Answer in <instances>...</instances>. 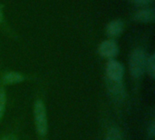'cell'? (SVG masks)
Segmentation results:
<instances>
[{"label": "cell", "mask_w": 155, "mask_h": 140, "mask_svg": "<svg viewBox=\"0 0 155 140\" xmlns=\"http://www.w3.org/2000/svg\"><path fill=\"white\" fill-rule=\"evenodd\" d=\"M148 134L150 135V137L151 138H153L155 135V124L154 122H153L151 125H150V127H149V128H148Z\"/></svg>", "instance_id": "13"}, {"label": "cell", "mask_w": 155, "mask_h": 140, "mask_svg": "<svg viewBox=\"0 0 155 140\" xmlns=\"http://www.w3.org/2000/svg\"><path fill=\"white\" fill-rule=\"evenodd\" d=\"M155 18V11L153 8H147V9H143L139 10L136 12L134 15V19L139 22H143V23H150L153 22Z\"/></svg>", "instance_id": "6"}, {"label": "cell", "mask_w": 155, "mask_h": 140, "mask_svg": "<svg viewBox=\"0 0 155 140\" xmlns=\"http://www.w3.org/2000/svg\"><path fill=\"white\" fill-rule=\"evenodd\" d=\"M124 69L123 65L116 60H110L106 66L107 79L113 81H122Z\"/></svg>", "instance_id": "4"}, {"label": "cell", "mask_w": 155, "mask_h": 140, "mask_svg": "<svg viewBox=\"0 0 155 140\" xmlns=\"http://www.w3.org/2000/svg\"><path fill=\"white\" fill-rule=\"evenodd\" d=\"M132 1L138 5H144L153 2V0H132Z\"/></svg>", "instance_id": "12"}, {"label": "cell", "mask_w": 155, "mask_h": 140, "mask_svg": "<svg viewBox=\"0 0 155 140\" xmlns=\"http://www.w3.org/2000/svg\"><path fill=\"white\" fill-rule=\"evenodd\" d=\"M119 52V48L117 44L113 40L104 41L99 46V53L102 56L112 58L117 56Z\"/></svg>", "instance_id": "5"}, {"label": "cell", "mask_w": 155, "mask_h": 140, "mask_svg": "<svg viewBox=\"0 0 155 140\" xmlns=\"http://www.w3.org/2000/svg\"><path fill=\"white\" fill-rule=\"evenodd\" d=\"M24 80V77L15 72H9L3 77V82L5 84H15Z\"/></svg>", "instance_id": "8"}, {"label": "cell", "mask_w": 155, "mask_h": 140, "mask_svg": "<svg viewBox=\"0 0 155 140\" xmlns=\"http://www.w3.org/2000/svg\"><path fill=\"white\" fill-rule=\"evenodd\" d=\"M5 101H6V97H5V90L0 89V118H2V116L4 115V112H5Z\"/></svg>", "instance_id": "11"}, {"label": "cell", "mask_w": 155, "mask_h": 140, "mask_svg": "<svg viewBox=\"0 0 155 140\" xmlns=\"http://www.w3.org/2000/svg\"><path fill=\"white\" fill-rule=\"evenodd\" d=\"M106 83H107V89L111 98L117 103L122 102L125 97V90L122 84V81H113L107 79Z\"/></svg>", "instance_id": "3"}, {"label": "cell", "mask_w": 155, "mask_h": 140, "mask_svg": "<svg viewBox=\"0 0 155 140\" xmlns=\"http://www.w3.org/2000/svg\"><path fill=\"white\" fill-rule=\"evenodd\" d=\"M105 140H123L120 130L116 128H111L107 131Z\"/></svg>", "instance_id": "9"}, {"label": "cell", "mask_w": 155, "mask_h": 140, "mask_svg": "<svg viewBox=\"0 0 155 140\" xmlns=\"http://www.w3.org/2000/svg\"><path fill=\"white\" fill-rule=\"evenodd\" d=\"M124 29V23L121 20H114L112 21L106 27V33L108 36L114 37V36H118L119 35H121V33L123 32Z\"/></svg>", "instance_id": "7"}, {"label": "cell", "mask_w": 155, "mask_h": 140, "mask_svg": "<svg viewBox=\"0 0 155 140\" xmlns=\"http://www.w3.org/2000/svg\"><path fill=\"white\" fill-rule=\"evenodd\" d=\"M2 21V12H1V9H0V22Z\"/></svg>", "instance_id": "15"}, {"label": "cell", "mask_w": 155, "mask_h": 140, "mask_svg": "<svg viewBox=\"0 0 155 140\" xmlns=\"http://www.w3.org/2000/svg\"><path fill=\"white\" fill-rule=\"evenodd\" d=\"M34 116H35V128L41 136H44L47 133V117L45 106L41 100H37L35 104L34 108Z\"/></svg>", "instance_id": "2"}, {"label": "cell", "mask_w": 155, "mask_h": 140, "mask_svg": "<svg viewBox=\"0 0 155 140\" xmlns=\"http://www.w3.org/2000/svg\"><path fill=\"white\" fill-rule=\"evenodd\" d=\"M147 56L145 52L141 49H135L130 58V71L134 77L140 78L146 70Z\"/></svg>", "instance_id": "1"}, {"label": "cell", "mask_w": 155, "mask_h": 140, "mask_svg": "<svg viewBox=\"0 0 155 140\" xmlns=\"http://www.w3.org/2000/svg\"><path fill=\"white\" fill-rule=\"evenodd\" d=\"M0 140H16V138L13 135H8V136H5L4 138H2Z\"/></svg>", "instance_id": "14"}, {"label": "cell", "mask_w": 155, "mask_h": 140, "mask_svg": "<svg viewBox=\"0 0 155 140\" xmlns=\"http://www.w3.org/2000/svg\"><path fill=\"white\" fill-rule=\"evenodd\" d=\"M146 69L148 70V74L152 78H153L155 76V58L154 55L151 56L149 58H147V64H146Z\"/></svg>", "instance_id": "10"}]
</instances>
